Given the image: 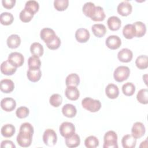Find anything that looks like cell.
<instances>
[{
  "mask_svg": "<svg viewBox=\"0 0 148 148\" xmlns=\"http://www.w3.org/2000/svg\"><path fill=\"white\" fill-rule=\"evenodd\" d=\"M83 108L90 112H97L101 107V103L98 99H94L90 97H86L82 101Z\"/></svg>",
  "mask_w": 148,
  "mask_h": 148,
  "instance_id": "6da1fadb",
  "label": "cell"
},
{
  "mask_svg": "<svg viewBox=\"0 0 148 148\" xmlns=\"http://www.w3.org/2000/svg\"><path fill=\"white\" fill-rule=\"evenodd\" d=\"M103 148H117V135L114 131H107L103 136Z\"/></svg>",
  "mask_w": 148,
  "mask_h": 148,
  "instance_id": "7a4b0ae2",
  "label": "cell"
},
{
  "mask_svg": "<svg viewBox=\"0 0 148 148\" xmlns=\"http://www.w3.org/2000/svg\"><path fill=\"white\" fill-rule=\"evenodd\" d=\"M130 74V68L127 66H119L113 72L114 80L117 82H122L128 79Z\"/></svg>",
  "mask_w": 148,
  "mask_h": 148,
  "instance_id": "3957f363",
  "label": "cell"
},
{
  "mask_svg": "<svg viewBox=\"0 0 148 148\" xmlns=\"http://www.w3.org/2000/svg\"><path fill=\"white\" fill-rule=\"evenodd\" d=\"M33 134L25 131H20L18 134L16 140L18 145L23 147H29L32 143Z\"/></svg>",
  "mask_w": 148,
  "mask_h": 148,
  "instance_id": "277c9868",
  "label": "cell"
},
{
  "mask_svg": "<svg viewBox=\"0 0 148 148\" xmlns=\"http://www.w3.org/2000/svg\"><path fill=\"white\" fill-rule=\"evenodd\" d=\"M43 141L47 146H54L57 141V136L56 132L52 129H46L43 135Z\"/></svg>",
  "mask_w": 148,
  "mask_h": 148,
  "instance_id": "5b68a950",
  "label": "cell"
},
{
  "mask_svg": "<svg viewBox=\"0 0 148 148\" xmlns=\"http://www.w3.org/2000/svg\"><path fill=\"white\" fill-rule=\"evenodd\" d=\"M59 131L61 135L66 138L71 136L75 132V127L73 123L65 121L60 125Z\"/></svg>",
  "mask_w": 148,
  "mask_h": 148,
  "instance_id": "8992f818",
  "label": "cell"
},
{
  "mask_svg": "<svg viewBox=\"0 0 148 148\" xmlns=\"http://www.w3.org/2000/svg\"><path fill=\"white\" fill-rule=\"evenodd\" d=\"M8 60L13 65L17 68L23 65L24 62V57L20 53L12 52L9 55Z\"/></svg>",
  "mask_w": 148,
  "mask_h": 148,
  "instance_id": "52a82bcc",
  "label": "cell"
},
{
  "mask_svg": "<svg viewBox=\"0 0 148 148\" xmlns=\"http://www.w3.org/2000/svg\"><path fill=\"white\" fill-rule=\"evenodd\" d=\"M146 128L141 122H135L131 128V135L136 139L142 138L145 134Z\"/></svg>",
  "mask_w": 148,
  "mask_h": 148,
  "instance_id": "ba28073f",
  "label": "cell"
},
{
  "mask_svg": "<svg viewBox=\"0 0 148 148\" xmlns=\"http://www.w3.org/2000/svg\"><path fill=\"white\" fill-rule=\"evenodd\" d=\"M105 44L108 48L112 50H116L119 49L121 46V40L119 36L112 35L106 38Z\"/></svg>",
  "mask_w": 148,
  "mask_h": 148,
  "instance_id": "9c48e42d",
  "label": "cell"
},
{
  "mask_svg": "<svg viewBox=\"0 0 148 148\" xmlns=\"http://www.w3.org/2000/svg\"><path fill=\"white\" fill-rule=\"evenodd\" d=\"M117 10L120 15L127 16L131 13L132 7L131 4L128 1H124L118 5Z\"/></svg>",
  "mask_w": 148,
  "mask_h": 148,
  "instance_id": "30bf717a",
  "label": "cell"
},
{
  "mask_svg": "<svg viewBox=\"0 0 148 148\" xmlns=\"http://www.w3.org/2000/svg\"><path fill=\"white\" fill-rule=\"evenodd\" d=\"M54 31L48 27L43 28L41 29L40 32V36L41 39H42L45 43H49L51 40H52L56 36Z\"/></svg>",
  "mask_w": 148,
  "mask_h": 148,
  "instance_id": "8fae6325",
  "label": "cell"
},
{
  "mask_svg": "<svg viewBox=\"0 0 148 148\" xmlns=\"http://www.w3.org/2000/svg\"><path fill=\"white\" fill-rule=\"evenodd\" d=\"M16 106V101L12 98H4L1 101V107L6 112H11L13 110Z\"/></svg>",
  "mask_w": 148,
  "mask_h": 148,
  "instance_id": "7c38bea8",
  "label": "cell"
},
{
  "mask_svg": "<svg viewBox=\"0 0 148 148\" xmlns=\"http://www.w3.org/2000/svg\"><path fill=\"white\" fill-rule=\"evenodd\" d=\"M133 57L132 51L127 48H123L117 53V58L120 61L123 62H130Z\"/></svg>",
  "mask_w": 148,
  "mask_h": 148,
  "instance_id": "4fadbf2b",
  "label": "cell"
},
{
  "mask_svg": "<svg viewBox=\"0 0 148 148\" xmlns=\"http://www.w3.org/2000/svg\"><path fill=\"white\" fill-rule=\"evenodd\" d=\"M75 36L77 42L80 43H85L89 39L90 34L86 28H80L76 30Z\"/></svg>",
  "mask_w": 148,
  "mask_h": 148,
  "instance_id": "5bb4252c",
  "label": "cell"
},
{
  "mask_svg": "<svg viewBox=\"0 0 148 148\" xmlns=\"http://www.w3.org/2000/svg\"><path fill=\"white\" fill-rule=\"evenodd\" d=\"M65 94L66 97L71 101L77 100L80 96L79 91L76 86H66Z\"/></svg>",
  "mask_w": 148,
  "mask_h": 148,
  "instance_id": "9a60e30c",
  "label": "cell"
},
{
  "mask_svg": "<svg viewBox=\"0 0 148 148\" xmlns=\"http://www.w3.org/2000/svg\"><path fill=\"white\" fill-rule=\"evenodd\" d=\"M17 70V68L9 62L8 60L2 62L1 65V71L5 75H12Z\"/></svg>",
  "mask_w": 148,
  "mask_h": 148,
  "instance_id": "2e32d148",
  "label": "cell"
},
{
  "mask_svg": "<svg viewBox=\"0 0 148 148\" xmlns=\"http://www.w3.org/2000/svg\"><path fill=\"white\" fill-rule=\"evenodd\" d=\"M42 76L40 68H29L27 72V76L28 80L32 82H37Z\"/></svg>",
  "mask_w": 148,
  "mask_h": 148,
  "instance_id": "e0dca14e",
  "label": "cell"
},
{
  "mask_svg": "<svg viewBox=\"0 0 148 148\" xmlns=\"http://www.w3.org/2000/svg\"><path fill=\"white\" fill-rule=\"evenodd\" d=\"M106 96L110 99L117 98L119 94V89L117 85L114 84H109L105 88Z\"/></svg>",
  "mask_w": 148,
  "mask_h": 148,
  "instance_id": "ac0fdd59",
  "label": "cell"
},
{
  "mask_svg": "<svg viewBox=\"0 0 148 148\" xmlns=\"http://www.w3.org/2000/svg\"><path fill=\"white\" fill-rule=\"evenodd\" d=\"M107 24L110 30L117 31L121 27V21L117 16H112L108 18Z\"/></svg>",
  "mask_w": 148,
  "mask_h": 148,
  "instance_id": "d6986e66",
  "label": "cell"
},
{
  "mask_svg": "<svg viewBox=\"0 0 148 148\" xmlns=\"http://www.w3.org/2000/svg\"><path fill=\"white\" fill-rule=\"evenodd\" d=\"M1 90L4 93H10L14 88L13 82L9 79H4L1 80Z\"/></svg>",
  "mask_w": 148,
  "mask_h": 148,
  "instance_id": "ffe728a7",
  "label": "cell"
},
{
  "mask_svg": "<svg viewBox=\"0 0 148 148\" xmlns=\"http://www.w3.org/2000/svg\"><path fill=\"white\" fill-rule=\"evenodd\" d=\"M121 144L124 148H134L136 144V139L131 135L127 134L122 138Z\"/></svg>",
  "mask_w": 148,
  "mask_h": 148,
  "instance_id": "44dd1931",
  "label": "cell"
},
{
  "mask_svg": "<svg viewBox=\"0 0 148 148\" xmlns=\"http://www.w3.org/2000/svg\"><path fill=\"white\" fill-rule=\"evenodd\" d=\"M62 113L65 117L72 118L76 116L77 113V109L73 105L66 103L62 108Z\"/></svg>",
  "mask_w": 148,
  "mask_h": 148,
  "instance_id": "7402d4cb",
  "label": "cell"
},
{
  "mask_svg": "<svg viewBox=\"0 0 148 148\" xmlns=\"http://www.w3.org/2000/svg\"><path fill=\"white\" fill-rule=\"evenodd\" d=\"M65 145L67 147L73 148L79 146L80 143V136L76 133H74L71 136L65 138Z\"/></svg>",
  "mask_w": 148,
  "mask_h": 148,
  "instance_id": "603a6c76",
  "label": "cell"
},
{
  "mask_svg": "<svg viewBox=\"0 0 148 148\" xmlns=\"http://www.w3.org/2000/svg\"><path fill=\"white\" fill-rule=\"evenodd\" d=\"M91 30L94 35L98 38L103 37L106 32V28L102 24H95L92 25Z\"/></svg>",
  "mask_w": 148,
  "mask_h": 148,
  "instance_id": "cb8c5ba5",
  "label": "cell"
},
{
  "mask_svg": "<svg viewBox=\"0 0 148 148\" xmlns=\"http://www.w3.org/2000/svg\"><path fill=\"white\" fill-rule=\"evenodd\" d=\"M6 43L10 49L17 48L21 43L20 37L17 34H12L8 38Z\"/></svg>",
  "mask_w": 148,
  "mask_h": 148,
  "instance_id": "d4e9b609",
  "label": "cell"
},
{
  "mask_svg": "<svg viewBox=\"0 0 148 148\" xmlns=\"http://www.w3.org/2000/svg\"><path fill=\"white\" fill-rule=\"evenodd\" d=\"M16 132L15 127L12 124H6L3 125L1 130L2 135L5 138L12 137Z\"/></svg>",
  "mask_w": 148,
  "mask_h": 148,
  "instance_id": "484cf974",
  "label": "cell"
},
{
  "mask_svg": "<svg viewBox=\"0 0 148 148\" xmlns=\"http://www.w3.org/2000/svg\"><path fill=\"white\" fill-rule=\"evenodd\" d=\"M90 18L94 21H103L105 18V13L103 8L99 6H95V10Z\"/></svg>",
  "mask_w": 148,
  "mask_h": 148,
  "instance_id": "4316f807",
  "label": "cell"
},
{
  "mask_svg": "<svg viewBox=\"0 0 148 148\" xmlns=\"http://www.w3.org/2000/svg\"><path fill=\"white\" fill-rule=\"evenodd\" d=\"M80 83V77L76 73H72L68 75L65 79V84L66 86L77 87Z\"/></svg>",
  "mask_w": 148,
  "mask_h": 148,
  "instance_id": "83f0119b",
  "label": "cell"
},
{
  "mask_svg": "<svg viewBox=\"0 0 148 148\" xmlns=\"http://www.w3.org/2000/svg\"><path fill=\"white\" fill-rule=\"evenodd\" d=\"M30 51L33 56L40 57L43 54V47L39 42L32 43L30 46Z\"/></svg>",
  "mask_w": 148,
  "mask_h": 148,
  "instance_id": "f1b7e54d",
  "label": "cell"
},
{
  "mask_svg": "<svg viewBox=\"0 0 148 148\" xmlns=\"http://www.w3.org/2000/svg\"><path fill=\"white\" fill-rule=\"evenodd\" d=\"M135 30V36L140 38L143 36L146 32V25L142 21H136L132 24Z\"/></svg>",
  "mask_w": 148,
  "mask_h": 148,
  "instance_id": "f546056e",
  "label": "cell"
},
{
  "mask_svg": "<svg viewBox=\"0 0 148 148\" xmlns=\"http://www.w3.org/2000/svg\"><path fill=\"white\" fill-rule=\"evenodd\" d=\"M123 36L128 39H132L135 36V30L133 24H128L123 28Z\"/></svg>",
  "mask_w": 148,
  "mask_h": 148,
  "instance_id": "4dcf8cb0",
  "label": "cell"
},
{
  "mask_svg": "<svg viewBox=\"0 0 148 148\" xmlns=\"http://www.w3.org/2000/svg\"><path fill=\"white\" fill-rule=\"evenodd\" d=\"M34 15V13L31 10L24 7L20 13L19 18L21 21L24 23H28L32 20Z\"/></svg>",
  "mask_w": 148,
  "mask_h": 148,
  "instance_id": "1f68e13d",
  "label": "cell"
},
{
  "mask_svg": "<svg viewBox=\"0 0 148 148\" xmlns=\"http://www.w3.org/2000/svg\"><path fill=\"white\" fill-rule=\"evenodd\" d=\"M148 57L146 55H140L135 60V65L139 69H146L148 66Z\"/></svg>",
  "mask_w": 148,
  "mask_h": 148,
  "instance_id": "d6a6232c",
  "label": "cell"
},
{
  "mask_svg": "<svg viewBox=\"0 0 148 148\" xmlns=\"http://www.w3.org/2000/svg\"><path fill=\"white\" fill-rule=\"evenodd\" d=\"M95 9V5L91 2H87L85 3L82 8V11L85 16L88 17H91Z\"/></svg>",
  "mask_w": 148,
  "mask_h": 148,
  "instance_id": "836d02e7",
  "label": "cell"
},
{
  "mask_svg": "<svg viewBox=\"0 0 148 148\" xmlns=\"http://www.w3.org/2000/svg\"><path fill=\"white\" fill-rule=\"evenodd\" d=\"M14 20L13 14L9 12H3L0 15V21L2 25H10Z\"/></svg>",
  "mask_w": 148,
  "mask_h": 148,
  "instance_id": "e575fe53",
  "label": "cell"
},
{
  "mask_svg": "<svg viewBox=\"0 0 148 148\" xmlns=\"http://www.w3.org/2000/svg\"><path fill=\"white\" fill-rule=\"evenodd\" d=\"M136 99L142 104H147L148 103V90L147 88L140 89L137 93Z\"/></svg>",
  "mask_w": 148,
  "mask_h": 148,
  "instance_id": "d590c367",
  "label": "cell"
},
{
  "mask_svg": "<svg viewBox=\"0 0 148 148\" xmlns=\"http://www.w3.org/2000/svg\"><path fill=\"white\" fill-rule=\"evenodd\" d=\"M122 91L126 96H132L135 91V86L131 82H127L123 85Z\"/></svg>",
  "mask_w": 148,
  "mask_h": 148,
  "instance_id": "8d00e7d4",
  "label": "cell"
},
{
  "mask_svg": "<svg viewBox=\"0 0 148 148\" xmlns=\"http://www.w3.org/2000/svg\"><path fill=\"white\" fill-rule=\"evenodd\" d=\"M84 145L87 148H95L99 145L98 139L93 135L87 137L84 140Z\"/></svg>",
  "mask_w": 148,
  "mask_h": 148,
  "instance_id": "74e56055",
  "label": "cell"
},
{
  "mask_svg": "<svg viewBox=\"0 0 148 148\" xmlns=\"http://www.w3.org/2000/svg\"><path fill=\"white\" fill-rule=\"evenodd\" d=\"M28 65L29 68H40L41 66V61L39 57L32 56L28 60Z\"/></svg>",
  "mask_w": 148,
  "mask_h": 148,
  "instance_id": "f35d334b",
  "label": "cell"
},
{
  "mask_svg": "<svg viewBox=\"0 0 148 148\" xmlns=\"http://www.w3.org/2000/svg\"><path fill=\"white\" fill-rule=\"evenodd\" d=\"M62 102V97L58 94H54L50 97L49 103L53 107H58L60 106Z\"/></svg>",
  "mask_w": 148,
  "mask_h": 148,
  "instance_id": "ab89813d",
  "label": "cell"
},
{
  "mask_svg": "<svg viewBox=\"0 0 148 148\" xmlns=\"http://www.w3.org/2000/svg\"><path fill=\"white\" fill-rule=\"evenodd\" d=\"M68 0H54V6L58 11H64L68 6Z\"/></svg>",
  "mask_w": 148,
  "mask_h": 148,
  "instance_id": "60d3db41",
  "label": "cell"
},
{
  "mask_svg": "<svg viewBox=\"0 0 148 148\" xmlns=\"http://www.w3.org/2000/svg\"><path fill=\"white\" fill-rule=\"evenodd\" d=\"M25 8H28L35 14L39 10V3L36 1L29 0L26 2L25 4Z\"/></svg>",
  "mask_w": 148,
  "mask_h": 148,
  "instance_id": "b9f144b4",
  "label": "cell"
},
{
  "mask_svg": "<svg viewBox=\"0 0 148 148\" xmlns=\"http://www.w3.org/2000/svg\"><path fill=\"white\" fill-rule=\"evenodd\" d=\"M61 39L57 35H56V37L52 40H51L49 43H46V45L49 49L56 50L59 48V47L61 45Z\"/></svg>",
  "mask_w": 148,
  "mask_h": 148,
  "instance_id": "7bdbcfd3",
  "label": "cell"
},
{
  "mask_svg": "<svg viewBox=\"0 0 148 148\" xmlns=\"http://www.w3.org/2000/svg\"><path fill=\"white\" fill-rule=\"evenodd\" d=\"M29 113V109L26 106H20L16 109V114L19 119H24L27 117Z\"/></svg>",
  "mask_w": 148,
  "mask_h": 148,
  "instance_id": "ee69618b",
  "label": "cell"
},
{
  "mask_svg": "<svg viewBox=\"0 0 148 148\" xmlns=\"http://www.w3.org/2000/svg\"><path fill=\"white\" fill-rule=\"evenodd\" d=\"M20 131L28 132L34 134V127L31 124L28 122H25L21 124V125H20Z\"/></svg>",
  "mask_w": 148,
  "mask_h": 148,
  "instance_id": "f6af8a7d",
  "label": "cell"
},
{
  "mask_svg": "<svg viewBox=\"0 0 148 148\" xmlns=\"http://www.w3.org/2000/svg\"><path fill=\"white\" fill-rule=\"evenodd\" d=\"M2 3L5 8L10 9L14 6L16 3V0H2Z\"/></svg>",
  "mask_w": 148,
  "mask_h": 148,
  "instance_id": "bcb514c9",
  "label": "cell"
},
{
  "mask_svg": "<svg viewBox=\"0 0 148 148\" xmlns=\"http://www.w3.org/2000/svg\"><path fill=\"white\" fill-rule=\"evenodd\" d=\"M1 147L2 148H16L15 145L13 142L9 140H4L2 141L1 144Z\"/></svg>",
  "mask_w": 148,
  "mask_h": 148,
  "instance_id": "7dc6e473",
  "label": "cell"
}]
</instances>
